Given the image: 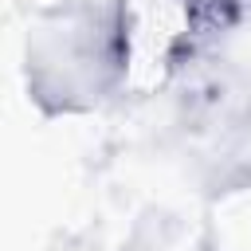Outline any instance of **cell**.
Listing matches in <instances>:
<instances>
[{
	"label": "cell",
	"mask_w": 251,
	"mask_h": 251,
	"mask_svg": "<svg viewBox=\"0 0 251 251\" xmlns=\"http://www.w3.org/2000/svg\"><path fill=\"white\" fill-rule=\"evenodd\" d=\"M231 0H122L118 43L133 86H161L231 24Z\"/></svg>",
	"instance_id": "cell-1"
}]
</instances>
